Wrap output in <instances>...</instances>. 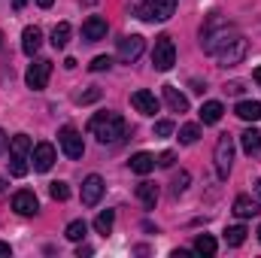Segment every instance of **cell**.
Wrapping results in <instances>:
<instances>
[{
    "label": "cell",
    "mask_w": 261,
    "mask_h": 258,
    "mask_svg": "<svg viewBox=\"0 0 261 258\" xmlns=\"http://www.w3.org/2000/svg\"><path fill=\"white\" fill-rule=\"evenodd\" d=\"M228 91H231V94H240V91H243V82H231Z\"/></svg>",
    "instance_id": "d6a6232c"
},
{
    "label": "cell",
    "mask_w": 261,
    "mask_h": 258,
    "mask_svg": "<svg viewBox=\"0 0 261 258\" xmlns=\"http://www.w3.org/2000/svg\"><path fill=\"white\" fill-rule=\"evenodd\" d=\"M258 194H261V179H258Z\"/></svg>",
    "instance_id": "b9f144b4"
},
{
    "label": "cell",
    "mask_w": 261,
    "mask_h": 258,
    "mask_svg": "<svg viewBox=\"0 0 261 258\" xmlns=\"http://www.w3.org/2000/svg\"><path fill=\"white\" fill-rule=\"evenodd\" d=\"M189 183H192V176H189V170H179V173L173 176V183H170V192H173L176 197H179V194H182L186 189H189Z\"/></svg>",
    "instance_id": "4316f807"
},
{
    "label": "cell",
    "mask_w": 261,
    "mask_h": 258,
    "mask_svg": "<svg viewBox=\"0 0 261 258\" xmlns=\"http://www.w3.org/2000/svg\"><path fill=\"white\" fill-rule=\"evenodd\" d=\"M173 134V122H155V137H170Z\"/></svg>",
    "instance_id": "4dcf8cb0"
},
{
    "label": "cell",
    "mask_w": 261,
    "mask_h": 258,
    "mask_svg": "<svg viewBox=\"0 0 261 258\" xmlns=\"http://www.w3.org/2000/svg\"><path fill=\"white\" fill-rule=\"evenodd\" d=\"M176 12V0H152V21H167Z\"/></svg>",
    "instance_id": "44dd1931"
},
{
    "label": "cell",
    "mask_w": 261,
    "mask_h": 258,
    "mask_svg": "<svg viewBox=\"0 0 261 258\" xmlns=\"http://www.w3.org/2000/svg\"><path fill=\"white\" fill-rule=\"evenodd\" d=\"M258 213H261L258 200H252V197H246V194H240V197L234 200V216H240V219H252V216H258Z\"/></svg>",
    "instance_id": "9a60e30c"
},
{
    "label": "cell",
    "mask_w": 261,
    "mask_h": 258,
    "mask_svg": "<svg viewBox=\"0 0 261 258\" xmlns=\"http://www.w3.org/2000/svg\"><path fill=\"white\" fill-rule=\"evenodd\" d=\"M58 143H61V149H64L67 158H73V161H79L82 155H85V143H82V134L76 128H61V134H58Z\"/></svg>",
    "instance_id": "8992f818"
},
{
    "label": "cell",
    "mask_w": 261,
    "mask_h": 258,
    "mask_svg": "<svg viewBox=\"0 0 261 258\" xmlns=\"http://www.w3.org/2000/svg\"><path fill=\"white\" fill-rule=\"evenodd\" d=\"M88 67H91V73H103V70H110V67H113V58H110V55H97Z\"/></svg>",
    "instance_id": "f546056e"
},
{
    "label": "cell",
    "mask_w": 261,
    "mask_h": 258,
    "mask_svg": "<svg viewBox=\"0 0 261 258\" xmlns=\"http://www.w3.org/2000/svg\"><path fill=\"white\" fill-rule=\"evenodd\" d=\"M130 107L137 110V113H143V116H155L158 113V97L152 94V91H134L130 94Z\"/></svg>",
    "instance_id": "7c38bea8"
},
{
    "label": "cell",
    "mask_w": 261,
    "mask_h": 258,
    "mask_svg": "<svg viewBox=\"0 0 261 258\" xmlns=\"http://www.w3.org/2000/svg\"><path fill=\"white\" fill-rule=\"evenodd\" d=\"M252 79H255V82L261 85V67H255V73H252Z\"/></svg>",
    "instance_id": "8d00e7d4"
},
{
    "label": "cell",
    "mask_w": 261,
    "mask_h": 258,
    "mask_svg": "<svg viewBox=\"0 0 261 258\" xmlns=\"http://www.w3.org/2000/svg\"><path fill=\"white\" fill-rule=\"evenodd\" d=\"M24 3H28V0H12V6H15V9H21Z\"/></svg>",
    "instance_id": "f35d334b"
},
{
    "label": "cell",
    "mask_w": 261,
    "mask_h": 258,
    "mask_svg": "<svg viewBox=\"0 0 261 258\" xmlns=\"http://www.w3.org/2000/svg\"><path fill=\"white\" fill-rule=\"evenodd\" d=\"M91 252H94V249H91V246H79V252H76V255L82 258V255H91Z\"/></svg>",
    "instance_id": "836d02e7"
},
{
    "label": "cell",
    "mask_w": 261,
    "mask_h": 258,
    "mask_svg": "<svg viewBox=\"0 0 261 258\" xmlns=\"http://www.w3.org/2000/svg\"><path fill=\"white\" fill-rule=\"evenodd\" d=\"M143 49H146V40H143L140 34H130L125 40H119V58H122L125 64H134V61L143 55Z\"/></svg>",
    "instance_id": "52a82bcc"
},
{
    "label": "cell",
    "mask_w": 261,
    "mask_h": 258,
    "mask_svg": "<svg viewBox=\"0 0 261 258\" xmlns=\"http://www.w3.org/2000/svg\"><path fill=\"white\" fill-rule=\"evenodd\" d=\"M31 164H34V170H40V173L52 170V164H55V146H52V143H37L34 152H31Z\"/></svg>",
    "instance_id": "ba28073f"
},
{
    "label": "cell",
    "mask_w": 261,
    "mask_h": 258,
    "mask_svg": "<svg viewBox=\"0 0 261 258\" xmlns=\"http://www.w3.org/2000/svg\"><path fill=\"white\" fill-rule=\"evenodd\" d=\"M173 161H176L173 152H161V155H158V164H161V167H173Z\"/></svg>",
    "instance_id": "1f68e13d"
},
{
    "label": "cell",
    "mask_w": 261,
    "mask_h": 258,
    "mask_svg": "<svg viewBox=\"0 0 261 258\" xmlns=\"http://www.w3.org/2000/svg\"><path fill=\"white\" fill-rule=\"evenodd\" d=\"M49 194H52L55 200H67V197H70V186L58 179V183H52V186H49Z\"/></svg>",
    "instance_id": "f1b7e54d"
},
{
    "label": "cell",
    "mask_w": 261,
    "mask_h": 258,
    "mask_svg": "<svg viewBox=\"0 0 261 258\" xmlns=\"http://www.w3.org/2000/svg\"><path fill=\"white\" fill-rule=\"evenodd\" d=\"M216 249H219L216 237H210V234H197V240H195V252H200V255H216Z\"/></svg>",
    "instance_id": "603a6c76"
},
{
    "label": "cell",
    "mask_w": 261,
    "mask_h": 258,
    "mask_svg": "<svg viewBox=\"0 0 261 258\" xmlns=\"http://www.w3.org/2000/svg\"><path fill=\"white\" fill-rule=\"evenodd\" d=\"M12 210H15L18 216H37V210H40V200H37V194H34V192L21 189V192L12 194Z\"/></svg>",
    "instance_id": "30bf717a"
},
{
    "label": "cell",
    "mask_w": 261,
    "mask_h": 258,
    "mask_svg": "<svg viewBox=\"0 0 261 258\" xmlns=\"http://www.w3.org/2000/svg\"><path fill=\"white\" fill-rule=\"evenodd\" d=\"M37 3H40V6H43V9H49V6H52V3H55V0H37Z\"/></svg>",
    "instance_id": "d590c367"
},
{
    "label": "cell",
    "mask_w": 261,
    "mask_h": 258,
    "mask_svg": "<svg viewBox=\"0 0 261 258\" xmlns=\"http://www.w3.org/2000/svg\"><path fill=\"white\" fill-rule=\"evenodd\" d=\"M258 240H261V225H258Z\"/></svg>",
    "instance_id": "60d3db41"
},
{
    "label": "cell",
    "mask_w": 261,
    "mask_h": 258,
    "mask_svg": "<svg viewBox=\"0 0 261 258\" xmlns=\"http://www.w3.org/2000/svg\"><path fill=\"white\" fill-rule=\"evenodd\" d=\"M85 231H88V225H85L82 219H76V222H70V225H67L64 237H67V240H73V243H79V240L85 237Z\"/></svg>",
    "instance_id": "484cf974"
},
{
    "label": "cell",
    "mask_w": 261,
    "mask_h": 258,
    "mask_svg": "<svg viewBox=\"0 0 261 258\" xmlns=\"http://www.w3.org/2000/svg\"><path fill=\"white\" fill-rule=\"evenodd\" d=\"M12 249H9V243H0V255H9Z\"/></svg>",
    "instance_id": "e575fe53"
},
{
    "label": "cell",
    "mask_w": 261,
    "mask_h": 258,
    "mask_svg": "<svg viewBox=\"0 0 261 258\" xmlns=\"http://www.w3.org/2000/svg\"><path fill=\"white\" fill-rule=\"evenodd\" d=\"M88 131L100 140V143H119L122 137H125V119L119 116V113H97L91 122H88Z\"/></svg>",
    "instance_id": "6da1fadb"
},
{
    "label": "cell",
    "mask_w": 261,
    "mask_h": 258,
    "mask_svg": "<svg viewBox=\"0 0 261 258\" xmlns=\"http://www.w3.org/2000/svg\"><path fill=\"white\" fill-rule=\"evenodd\" d=\"M3 149H6V134L0 131V152H3Z\"/></svg>",
    "instance_id": "74e56055"
},
{
    "label": "cell",
    "mask_w": 261,
    "mask_h": 258,
    "mask_svg": "<svg viewBox=\"0 0 261 258\" xmlns=\"http://www.w3.org/2000/svg\"><path fill=\"white\" fill-rule=\"evenodd\" d=\"M107 18H100V15H88L85 21H82V37L88 40V43H97V40H107Z\"/></svg>",
    "instance_id": "8fae6325"
},
{
    "label": "cell",
    "mask_w": 261,
    "mask_h": 258,
    "mask_svg": "<svg viewBox=\"0 0 261 258\" xmlns=\"http://www.w3.org/2000/svg\"><path fill=\"white\" fill-rule=\"evenodd\" d=\"M113 222H116V213H113V210H103V213H100V216L94 219V231L107 237V234L113 231Z\"/></svg>",
    "instance_id": "cb8c5ba5"
},
{
    "label": "cell",
    "mask_w": 261,
    "mask_h": 258,
    "mask_svg": "<svg viewBox=\"0 0 261 258\" xmlns=\"http://www.w3.org/2000/svg\"><path fill=\"white\" fill-rule=\"evenodd\" d=\"M197 137H200V128L197 125H182L179 128V143H186V146L197 143Z\"/></svg>",
    "instance_id": "83f0119b"
},
{
    "label": "cell",
    "mask_w": 261,
    "mask_h": 258,
    "mask_svg": "<svg viewBox=\"0 0 261 258\" xmlns=\"http://www.w3.org/2000/svg\"><path fill=\"white\" fill-rule=\"evenodd\" d=\"M161 94H164V104H167L173 113H186V110H189V97H186L182 91H176V85H164Z\"/></svg>",
    "instance_id": "5bb4252c"
},
{
    "label": "cell",
    "mask_w": 261,
    "mask_h": 258,
    "mask_svg": "<svg viewBox=\"0 0 261 258\" xmlns=\"http://www.w3.org/2000/svg\"><path fill=\"white\" fill-rule=\"evenodd\" d=\"M213 161H216V173H219V179H228V173H231V164H234V137L222 134V137L216 140Z\"/></svg>",
    "instance_id": "3957f363"
},
{
    "label": "cell",
    "mask_w": 261,
    "mask_h": 258,
    "mask_svg": "<svg viewBox=\"0 0 261 258\" xmlns=\"http://www.w3.org/2000/svg\"><path fill=\"white\" fill-rule=\"evenodd\" d=\"M31 152H34V143L28 134H15L9 140V173L12 176H24L28 173V161H31Z\"/></svg>",
    "instance_id": "7a4b0ae2"
},
{
    "label": "cell",
    "mask_w": 261,
    "mask_h": 258,
    "mask_svg": "<svg viewBox=\"0 0 261 258\" xmlns=\"http://www.w3.org/2000/svg\"><path fill=\"white\" fill-rule=\"evenodd\" d=\"M234 113H237L243 122H258V119H261V104H258V100H240Z\"/></svg>",
    "instance_id": "ac0fdd59"
},
{
    "label": "cell",
    "mask_w": 261,
    "mask_h": 258,
    "mask_svg": "<svg viewBox=\"0 0 261 258\" xmlns=\"http://www.w3.org/2000/svg\"><path fill=\"white\" fill-rule=\"evenodd\" d=\"M137 197H140V203L146 210H155V203H158V186L155 183H140L137 186Z\"/></svg>",
    "instance_id": "e0dca14e"
},
{
    "label": "cell",
    "mask_w": 261,
    "mask_h": 258,
    "mask_svg": "<svg viewBox=\"0 0 261 258\" xmlns=\"http://www.w3.org/2000/svg\"><path fill=\"white\" fill-rule=\"evenodd\" d=\"M49 76H52V61L49 58H34V64L28 67V73H24V82H28V88L43 91L49 85Z\"/></svg>",
    "instance_id": "5b68a950"
},
{
    "label": "cell",
    "mask_w": 261,
    "mask_h": 258,
    "mask_svg": "<svg viewBox=\"0 0 261 258\" xmlns=\"http://www.w3.org/2000/svg\"><path fill=\"white\" fill-rule=\"evenodd\" d=\"M240 146L246 155H258L261 152V131L258 128H246L240 134Z\"/></svg>",
    "instance_id": "2e32d148"
},
{
    "label": "cell",
    "mask_w": 261,
    "mask_h": 258,
    "mask_svg": "<svg viewBox=\"0 0 261 258\" xmlns=\"http://www.w3.org/2000/svg\"><path fill=\"white\" fill-rule=\"evenodd\" d=\"M222 113H225V107H222L219 100H206V104L200 107V122H203V125H216V122L222 119Z\"/></svg>",
    "instance_id": "d6986e66"
},
{
    "label": "cell",
    "mask_w": 261,
    "mask_h": 258,
    "mask_svg": "<svg viewBox=\"0 0 261 258\" xmlns=\"http://www.w3.org/2000/svg\"><path fill=\"white\" fill-rule=\"evenodd\" d=\"M103 179L97 176V173H91V176H85V183H82V203L85 207H97L100 203V197H103Z\"/></svg>",
    "instance_id": "9c48e42d"
},
{
    "label": "cell",
    "mask_w": 261,
    "mask_h": 258,
    "mask_svg": "<svg viewBox=\"0 0 261 258\" xmlns=\"http://www.w3.org/2000/svg\"><path fill=\"white\" fill-rule=\"evenodd\" d=\"M130 170L140 173V176H146L149 170H155V155H149V152H137V155L130 158Z\"/></svg>",
    "instance_id": "ffe728a7"
},
{
    "label": "cell",
    "mask_w": 261,
    "mask_h": 258,
    "mask_svg": "<svg viewBox=\"0 0 261 258\" xmlns=\"http://www.w3.org/2000/svg\"><path fill=\"white\" fill-rule=\"evenodd\" d=\"M246 234H249V231H246L243 225H234V228L225 231V243H228V246H243V243H246Z\"/></svg>",
    "instance_id": "d4e9b609"
},
{
    "label": "cell",
    "mask_w": 261,
    "mask_h": 258,
    "mask_svg": "<svg viewBox=\"0 0 261 258\" xmlns=\"http://www.w3.org/2000/svg\"><path fill=\"white\" fill-rule=\"evenodd\" d=\"M0 192H3V176H0Z\"/></svg>",
    "instance_id": "ab89813d"
},
{
    "label": "cell",
    "mask_w": 261,
    "mask_h": 258,
    "mask_svg": "<svg viewBox=\"0 0 261 258\" xmlns=\"http://www.w3.org/2000/svg\"><path fill=\"white\" fill-rule=\"evenodd\" d=\"M70 34H73V28H70L67 21L55 24V31H52V46H55V49H64L67 43H70Z\"/></svg>",
    "instance_id": "7402d4cb"
},
{
    "label": "cell",
    "mask_w": 261,
    "mask_h": 258,
    "mask_svg": "<svg viewBox=\"0 0 261 258\" xmlns=\"http://www.w3.org/2000/svg\"><path fill=\"white\" fill-rule=\"evenodd\" d=\"M40 46H43V31H40L37 24H31V28H24V34H21V52L34 58V55L40 52Z\"/></svg>",
    "instance_id": "4fadbf2b"
},
{
    "label": "cell",
    "mask_w": 261,
    "mask_h": 258,
    "mask_svg": "<svg viewBox=\"0 0 261 258\" xmlns=\"http://www.w3.org/2000/svg\"><path fill=\"white\" fill-rule=\"evenodd\" d=\"M152 64H155V70H161V73H167L170 67L176 64V46H173V40H170L167 34H161V37L155 40V49H152Z\"/></svg>",
    "instance_id": "277c9868"
}]
</instances>
